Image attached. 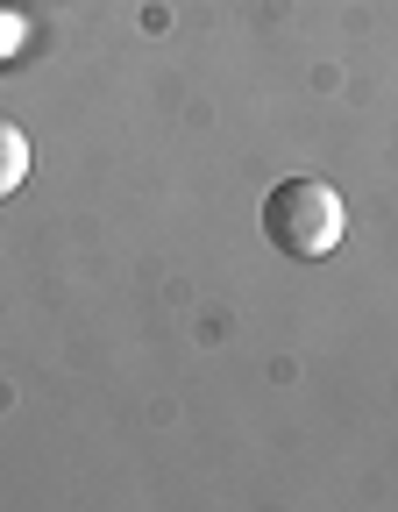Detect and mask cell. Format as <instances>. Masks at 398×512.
<instances>
[{
	"label": "cell",
	"instance_id": "cell-2",
	"mask_svg": "<svg viewBox=\"0 0 398 512\" xmlns=\"http://www.w3.org/2000/svg\"><path fill=\"white\" fill-rule=\"evenodd\" d=\"M22 178H29V136H22L8 114H0V200H8Z\"/></svg>",
	"mask_w": 398,
	"mask_h": 512
},
{
	"label": "cell",
	"instance_id": "cell-1",
	"mask_svg": "<svg viewBox=\"0 0 398 512\" xmlns=\"http://www.w3.org/2000/svg\"><path fill=\"white\" fill-rule=\"evenodd\" d=\"M263 235H271V249L292 256V264H320V256L342 249L349 207L327 178H285V185H271V200H263Z\"/></svg>",
	"mask_w": 398,
	"mask_h": 512
}]
</instances>
